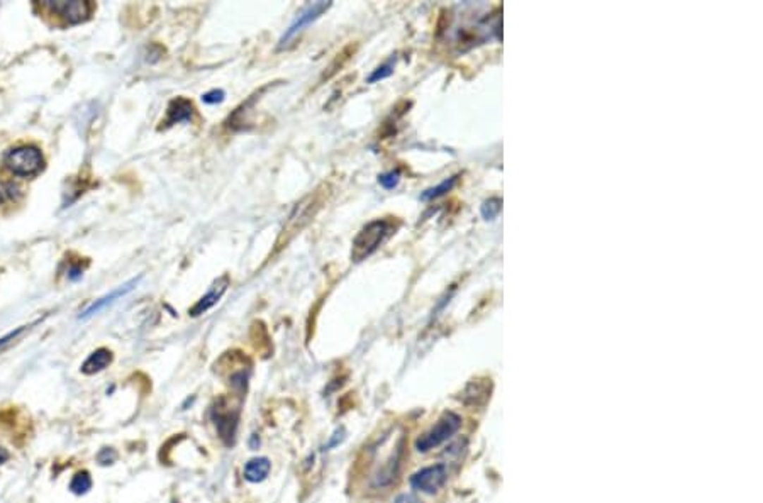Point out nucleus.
I'll use <instances>...</instances> for the list:
<instances>
[{"mask_svg": "<svg viewBox=\"0 0 763 503\" xmlns=\"http://www.w3.org/2000/svg\"><path fill=\"white\" fill-rule=\"evenodd\" d=\"M460 426H462V417L455 412H444L439 421L436 422L434 427H431L426 434H422L421 437L416 441V449L419 452H427L434 447L441 446L443 442H446L448 439L453 437L458 433Z\"/></svg>", "mask_w": 763, "mask_h": 503, "instance_id": "20e7f679", "label": "nucleus"}, {"mask_svg": "<svg viewBox=\"0 0 763 503\" xmlns=\"http://www.w3.org/2000/svg\"><path fill=\"white\" fill-rule=\"evenodd\" d=\"M82 275H83V268H82V265H73V266H70V270H68V278L71 280V282H77V280H80V278H82Z\"/></svg>", "mask_w": 763, "mask_h": 503, "instance_id": "4be33fe9", "label": "nucleus"}, {"mask_svg": "<svg viewBox=\"0 0 763 503\" xmlns=\"http://www.w3.org/2000/svg\"><path fill=\"white\" fill-rule=\"evenodd\" d=\"M326 197H328V187L322 185L317 188V190H314L312 194L304 197V199L293 207L288 219L285 221L282 232L279 234V239H276L275 242V254L280 253L283 247H287L288 242H291L297 234H300L302 230L311 224L314 217L317 216V212L322 209V205L326 204Z\"/></svg>", "mask_w": 763, "mask_h": 503, "instance_id": "f257e3e1", "label": "nucleus"}, {"mask_svg": "<svg viewBox=\"0 0 763 503\" xmlns=\"http://www.w3.org/2000/svg\"><path fill=\"white\" fill-rule=\"evenodd\" d=\"M271 469V463L267 458L250 459L245 466V478L250 483H260L268 476Z\"/></svg>", "mask_w": 763, "mask_h": 503, "instance_id": "f8f14e48", "label": "nucleus"}, {"mask_svg": "<svg viewBox=\"0 0 763 503\" xmlns=\"http://www.w3.org/2000/svg\"><path fill=\"white\" fill-rule=\"evenodd\" d=\"M393 229H396L393 228V222L389 219H377L365 225V228L356 234L353 241L351 261L360 263L368 256H372V254L379 249L382 242L391 236Z\"/></svg>", "mask_w": 763, "mask_h": 503, "instance_id": "f03ea898", "label": "nucleus"}, {"mask_svg": "<svg viewBox=\"0 0 763 503\" xmlns=\"http://www.w3.org/2000/svg\"><path fill=\"white\" fill-rule=\"evenodd\" d=\"M329 7H331V2H314L312 6L307 7V9L302 11L299 14V18L293 20V23L291 24V27L285 31V35L282 36V39H280V43H279V49H282L283 46H287L288 43H291V41L299 35L302 29L307 27L309 24L314 23L317 18H321V15L324 14Z\"/></svg>", "mask_w": 763, "mask_h": 503, "instance_id": "0eeeda50", "label": "nucleus"}, {"mask_svg": "<svg viewBox=\"0 0 763 503\" xmlns=\"http://www.w3.org/2000/svg\"><path fill=\"white\" fill-rule=\"evenodd\" d=\"M393 73V66L392 63H387V65H382L377 68L373 73L368 77V83H375V82H380V80L384 78H389L391 75Z\"/></svg>", "mask_w": 763, "mask_h": 503, "instance_id": "6ab92c4d", "label": "nucleus"}, {"mask_svg": "<svg viewBox=\"0 0 763 503\" xmlns=\"http://www.w3.org/2000/svg\"><path fill=\"white\" fill-rule=\"evenodd\" d=\"M393 503H421V500H419L416 495H413V493H402L396 498V502Z\"/></svg>", "mask_w": 763, "mask_h": 503, "instance_id": "5701e85b", "label": "nucleus"}, {"mask_svg": "<svg viewBox=\"0 0 763 503\" xmlns=\"http://www.w3.org/2000/svg\"><path fill=\"white\" fill-rule=\"evenodd\" d=\"M44 7L48 11H51L53 14L68 20L70 24H78L87 20L92 9H94L90 2H82V0H71V2H66V0H60V2L48 0V2H44Z\"/></svg>", "mask_w": 763, "mask_h": 503, "instance_id": "423d86ee", "label": "nucleus"}, {"mask_svg": "<svg viewBox=\"0 0 763 503\" xmlns=\"http://www.w3.org/2000/svg\"><path fill=\"white\" fill-rule=\"evenodd\" d=\"M9 458H11L9 451L4 449V447H0V464H4L6 461H9Z\"/></svg>", "mask_w": 763, "mask_h": 503, "instance_id": "b1692460", "label": "nucleus"}, {"mask_svg": "<svg viewBox=\"0 0 763 503\" xmlns=\"http://www.w3.org/2000/svg\"><path fill=\"white\" fill-rule=\"evenodd\" d=\"M20 195V188L14 182H0V205L16 200Z\"/></svg>", "mask_w": 763, "mask_h": 503, "instance_id": "dca6fc26", "label": "nucleus"}, {"mask_svg": "<svg viewBox=\"0 0 763 503\" xmlns=\"http://www.w3.org/2000/svg\"><path fill=\"white\" fill-rule=\"evenodd\" d=\"M399 182H401L399 171H389V173H384L379 177V183L384 188H387V190L396 188L397 185H399Z\"/></svg>", "mask_w": 763, "mask_h": 503, "instance_id": "a211bd4d", "label": "nucleus"}, {"mask_svg": "<svg viewBox=\"0 0 763 503\" xmlns=\"http://www.w3.org/2000/svg\"><path fill=\"white\" fill-rule=\"evenodd\" d=\"M141 276H138V278H133L129 280V282H126L124 285H121V287H117L116 290H112L111 293H107V295H104L102 299L95 300L94 304L90 305V307L85 309V312L82 313L80 318H90L92 316H95V313H99L100 310H104L106 307H109V305L114 304L116 300L123 299V297L128 295V293H131L134 288L138 287V283H140Z\"/></svg>", "mask_w": 763, "mask_h": 503, "instance_id": "1a4fd4ad", "label": "nucleus"}, {"mask_svg": "<svg viewBox=\"0 0 763 503\" xmlns=\"http://www.w3.org/2000/svg\"><path fill=\"white\" fill-rule=\"evenodd\" d=\"M7 170L18 177H35L44 166V158L36 146H19L7 151L4 156Z\"/></svg>", "mask_w": 763, "mask_h": 503, "instance_id": "7ed1b4c3", "label": "nucleus"}, {"mask_svg": "<svg viewBox=\"0 0 763 503\" xmlns=\"http://www.w3.org/2000/svg\"><path fill=\"white\" fill-rule=\"evenodd\" d=\"M458 175H455V177L444 180V182L439 183L438 187H433L429 188V190H426L425 194L421 195L422 200H433V199H438V197H441L444 194H448V192H451L453 188H455L456 183H458Z\"/></svg>", "mask_w": 763, "mask_h": 503, "instance_id": "4468645a", "label": "nucleus"}, {"mask_svg": "<svg viewBox=\"0 0 763 503\" xmlns=\"http://www.w3.org/2000/svg\"><path fill=\"white\" fill-rule=\"evenodd\" d=\"M92 488V478L87 471H78L70 483L71 493L85 495Z\"/></svg>", "mask_w": 763, "mask_h": 503, "instance_id": "2eb2a0df", "label": "nucleus"}, {"mask_svg": "<svg viewBox=\"0 0 763 503\" xmlns=\"http://www.w3.org/2000/svg\"><path fill=\"white\" fill-rule=\"evenodd\" d=\"M229 282H231V280H229V275H222L221 278L217 280V282L212 285L211 290H209L207 293H205V295L202 297V299H200V300L197 302V304L194 305V307H192L190 310H188V316H192V317H199V316H202V313L207 312L209 309H212L214 305H216L217 302H219V300L222 299V295H224V292L228 290Z\"/></svg>", "mask_w": 763, "mask_h": 503, "instance_id": "6e6552de", "label": "nucleus"}, {"mask_svg": "<svg viewBox=\"0 0 763 503\" xmlns=\"http://www.w3.org/2000/svg\"><path fill=\"white\" fill-rule=\"evenodd\" d=\"M224 95L226 94L222 90H211L202 95V102L207 104V106H216V104H221L224 100Z\"/></svg>", "mask_w": 763, "mask_h": 503, "instance_id": "412c9836", "label": "nucleus"}, {"mask_svg": "<svg viewBox=\"0 0 763 503\" xmlns=\"http://www.w3.org/2000/svg\"><path fill=\"white\" fill-rule=\"evenodd\" d=\"M448 480V468L446 464H433V466H426L419 469L417 473H414L410 476V485L414 490H419L422 493L433 495L443 488L444 483Z\"/></svg>", "mask_w": 763, "mask_h": 503, "instance_id": "39448f33", "label": "nucleus"}, {"mask_svg": "<svg viewBox=\"0 0 763 503\" xmlns=\"http://www.w3.org/2000/svg\"><path fill=\"white\" fill-rule=\"evenodd\" d=\"M236 415L229 412H219L216 415V426L219 430L221 437L224 439L226 444H231L234 439V433H236Z\"/></svg>", "mask_w": 763, "mask_h": 503, "instance_id": "ddd939ff", "label": "nucleus"}, {"mask_svg": "<svg viewBox=\"0 0 763 503\" xmlns=\"http://www.w3.org/2000/svg\"><path fill=\"white\" fill-rule=\"evenodd\" d=\"M26 329H28V327H26V325H23V327H19V329H16V330H12V333L6 334V335H4V337H0V353H2V351L6 349L7 346L12 344V342H14L16 339H18L19 335L23 334Z\"/></svg>", "mask_w": 763, "mask_h": 503, "instance_id": "aec40b11", "label": "nucleus"}, {"mask_svg": "<svg viewBox=\"0 0 763 503\" xmlns=\"http://www.w3.org/2000/svg\"><path fill=\"white\" fill-rule=\"evenodd\" d=\"M112 363V353L106 347H100V349L94 351L87 361L82 364V373L83 375H95V373L106 370L109 364Z\"/></svg>", "mask_w": 763, "mask_h": 503, "instance_id": "9b49d317", "label": "nucleus"}, {"mask_svg": "<svg viewBox=\"0 0 763 503\" xmlns=\"http://www.w3.org/2000/svg\"><path fill=\"white\" fill-rule=\"evenodd\" d=\"M195 114L194 104L188 99L177 97L170 102L169 108H166V117H165V128H170L173 124L180 123H188Z\"/></svg>", "mask_w": 763, "mask_h": 503, "instance_id": "9d476101", "label": "nucleus"}, {"mask_svg": "<svg viewBox=\"0 0 763 503\" xmlns=\"http://www.w3.org/2000/svg\"><path fill=\"white\" fill-rule=\"evenodd\" d=\"M501 209H502V202H501V199H497V197L485 200L480 209L482 217H484L485 221H494L499 216V212H501Z\"/></svg>", "mask_w": 763, "mask_h": 503, "instance_id": "f3484780", "label": "nucleus"}]
</instances>
